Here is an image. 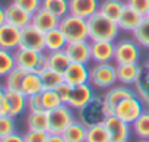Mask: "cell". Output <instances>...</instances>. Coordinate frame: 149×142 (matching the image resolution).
<instances>
[{
  "label": "cell",
  "instance_id": "obj_24",
  "mask_svg": "<svg viewBox=\"0 0 149 142\" xmlns=\"http://www.w3.org/2000/svg\"><path fill=\"white\" fill-rule=\"evenodd\" d=\"M42 91H44V85H42L41 76L38 73H34V72H26V75L22 81L21 92L25 97H31L35 94H41Z\"/></svg>",
  "mask_w": 149,
  "mask_h": 142
},
{
  "label": "cell",
  "instance_id": "obj_14",
  "mask_svg": "<svg viewBox=\"0 0 149 142\" xmlns=\"http://www.w3.org/2000/svg\"><path fill=\"white\" fill-rule=\"evenodd\" d=\"M95 97L94 91H92V85L91 84H82V85H76L72 88L67 106L73 110H81L84 108L92 98Z\"/></svg>",
  "mask_w": 149,
  "mask_h": 142
},
{
  "label": "cell",
  "instance_id": "obj_38",
  "mask_svg": "<svg viewBox=\"0 0 149 142\" xmlns=\"http://www.w3.org/2000/svg\"><path fill=\"white\" fill-rule=\"evenodd\" d=\"M16 132L15 119L10 116H0V139Z\"/></svg>",
  "mask_w": 149,
  "mask_h": 142
},
{
  "label": "cell",
  "instance_id": "obj_40",
  "mask_svg": "<svg viewBox=\"0 0 149 142\" xmlns=\"http://www.w3.org/2000/svg\"><path fill=\"white\" fill-rule=\"evenodd\" d=\"M124 2L129 8L136 10L139 15L146 16V13L149 10V0H124Z\"/></svg>",
  "mask_w": 149,
  "mask_h": 142
},
{
  "label": "cell",
  "instance_id": "obj_25",
  "mask_svg": "<svg viewBox=\"0 0 149 142\" xmlns=\"http://www.w3.org/2000/svg\"><path fill=\"white\" fill-rule=\"evenodd\" d=\"M28 130L48 132V113L47 111H29L26 116Z\"/></svg>",
  "mask_w": 149,
  "mask_h": 142
},
{
  "label": "cell",
  "instance_id": "obj_10",
  "mask_svg": "<svg viewBox=\"0 0 149 142\" xmlns=\"http://www.w3.org/2000/svg\"><path fill=\"white\" fill-rule=\"evenodd\" d=\"M22 48H29L35 51H45V34L40 31L32 24L21 29V45Z\"/></svg>",
  "mask_w": 149,
  "mask_h": 142
},
{
  "label": "cell",
  "instance_id": "obj_48",
  "mask_svg": "<svg viewBox=\"0 0 149 142\" xmlns=\"http://www.w3.org/2000/svg\"><path fill=\"white\" fill-rule=\"evenodd\" d=\"M146 70H149V57H148V60H146V63H145V66H143Z\"/></svg>",
  "mask_w": 149,
  "mask_h": 142
},
{
  "label": "cell",
  "instance_id": "obj_17",
  "mask_svg": "<svg viewBox=\"0 0 149 142\" xmlns=\"http://www.w3.org/2000/svg\"><path fill=\"white\" fill-rule=\"evenodd\" d=\"M100 0H69V13L89 19L100 10Z\"/></svg>",
  "mask_w": 149,
  "mask_h": 142
},
{
  "label": "cell",
  "instance_id": "obj_33",
  "mask_svg": "<svg viewBox=\"0 0 149 142\" xmlns=\"http://www.w3.org/2000/svg\"><path fill=\"white\" fill-rule=\"evenodd\" d=\"M132 34H133V38L136 40V43L142 48L149 50V18L148 16H143L142 22Z\"/></svg>",
  "mask_w": 149,
  "mask_h": 142
},
{
  "label": "cell",
  "instance_id": "obj_3",
  "mask_svg": "<svg viewBox=\"0 0 149 142\" xmlns=\"http://www.w3.org/2000/svg\"><path fill=\"white\" fill-rule=\"evenodd\" d=\"M117 66L110 63H94L89 69V84L100 90H110L117 84Z\"/></svg>",
  "mask_w": 149,
  "mask_h": 142
},
{
  "label": "cell",
  "instance_id": "obj_22",
  "mask_svg": "<svg viewBox=\"0 0 149 142\" xmlns=\"http://www.w3.org/2000/svg\"><path fill=\"white\" fill-rule=\"evenodd\" d=\"M142 19H143L142 15H139L136 10H133L132 8H129L126 5L124 9H123V12H121V15H120V18H118V21H117V24H118L120 31L133 32L139 27V24L142 22Z\"/></svg>",
  "mask_w": 149,
  "mask_h": 142
},
{
  "label": "cell",
  "instance_id": "obj_37",
  "mask_svg": "<svg viewBox=\"0 0 149 142\" xmlns=\"http://www.w3.org/2000/svg\"><path fill=\"white\" fill-rule=\"evenodd\" d=\"M85 142H110V138H108V133H107L104 123L88 127Z\"/></svg>",
  "mask_w": 149,
  "mask_h": 142
},
{
  "label": "cell",
  "instance_id": "obj_28",
  "mask_svg": "<svg viewBox=\"0 0 149 142\" xmlns=\"http://www.w3.org/2000/svg\"><path fill=\"white\" fill-rule=\"evenodd\" d=\"M86 129L88 127L76 119L61 135H63L66 142H85V139H86Z\"/></svg>",
  "mask_w": 149,
  "mask_h": 142
},
{
  "label": "cell",
  "instance_id": "obj_29",
  "mask_svg": "<svg viewBox=\"0 0 149 142\" xmlns=\"http://www.w3.org/2000/svg\"><path fill=\"white\" fill-rule=\"evenodd\" d=\"M133 87H134L136 97H139V100L145 104V107L149 108V70L146 69L143 70L142 76Z\"/></svg>",
  "mask_w": 149,
  "mask_h": 142
},
{
  "label": "cell",
  "instance_id": "obj_47",
  "mask_svg": "<svg viewBox=\"0 0 149 142\" xmlns=\"http://www.w3.org/2000/svg\"><path fill=\"white\" fill-rule=\"evenodd\" d=\"M5 92H6L5 87H3V85H0V103H2V100L5 98Z\"/></svg>",
  "mask_w": 149,
  "mask_h": 142
},
{
  "label": "cell",
  "instance_id": "obj_35",
  "mask_svg": "<svg viewBox=\"0 0 149 142\" xmlns=\"http://www.w3.org/2000/svg\"><path fill=\"white\" fill-rule=\"evenodd\" d=\"M40 76H41L44 90H57V87L64 82L63 73L54 72V70H51V69H47L45 72H42Z\"/></svg>",
  "mask_w": 149,
  "mask_h": 142
},
{
  "label": "cell",
  "instance_id": "obj_43",
  "mask_svg": "<svg viewBox=\"0 0 149 142\" xmlns=\"http://www.w3.org/2000/svg\"><path fill=\"white\" fill-rule=\"evenodd\" d=\"M72 85L70 84H67V82H63V84H60L58 87H57V94L60 95V98H61V101H63V104H67V101H69V97H70V92H72Z\"/></svg>",
  "mask_w": 149,
  "mask_h": 142
},
{
  "label": "cell",
  "instance_id": "obj_45",
  "mask_svg": "<svg viewBox=\"0 0 149 142\" xmlns=\"http://www.w3.org/2000/svg\"><path fill=\"white\" fill-rule=\"evenodd\" d=\"M47 142H66L63 135H56V133H48Z\"/></svg>",
  "mask_w": 149,
  "mask_h": 142
},
{
  "label": "cell",
  "instance_id": "obj_27",
  "mask_svg": "<svg viewBox=\"0 0 149 142\" xmlns=\"http://www.w3.org/2000/svg\"><path fill=\"white\" fill-rule=\"evenodd\" d=\"M47 57H48V69L58 72V73H64V70L70 64V59L64 50L47 53Z\"/></svg>",
  "mask_w": 149,
  "mask_h": 142
},
{
  "label": "cell",
  "instance_id": "obj_6",
  "mask_svg": "<svg viewBox=\"0 0 149 142\" xmlns=\"http://www.w3.org/2000/svg\"><path fill=\"white\" fill-rule=\"evenodd\" d=\"M140 59V45L136 43L134 38H124L116 43L114 51V63H139Z\"/></svg>",
  "mask_w": 149,
  "mask_h": 142
},
{
  "label": "cell",
  "instance_id": "obj_32",
  "mask_svg": "<svg viewBox=\"0 0 149 142\" xmlns=\"http://www.w3.org/2000/svg\"><path fill=\"white\" fill-rule=\"evenodd\" d=\"M41 8L61 19L69 13V0H42Z\"/></svg>",
  "mask_w": 149,
  "mask_h": 142
},
{
  "label": "cell",
  "instance_id": "obj_1",
  "mask_svg": "<svg viewBox=\"0 0 149 142\" xmlns=\"http://www.w3.org/2000/svg\"><path fill=\"white\" fill-rule=\"evenodd\" d=\"M89 41H116L120 28L118 24L101 12H97L88 19Z\"/></svg>",
  "mask_w": 149,
  "mask_h": 142
},
{
  "label": "cell",
  "instance_id": "obj_23",
  "mask_svg": "<svg viewBox=\"0 0 149 142\" xmlns=\"http://www.w3.org/2000/svg\"><path fill=\"white\" fill-rule=\"evenodd\" d=\"M67 44H69V41L60 28H56V29L45 32V53L64 50Z\"/></svg>",
  "mask_w": 149,
  "mask_h": 142
},
{
  "label": "cell",
  "instance_id": "obj_31",
  "mask_svg": "<svg viewBox=\"0 0 149 142\" xmlns=\"http://www.w3.org/2000/svg\"><path fill=\"white\" fill-rule=\"evenodd\" d=\"M132 132L137 139H149V108H145L139 119L132 125Z\"/></svg>",
  "mask_w": 149,
  "mask_h": 142
},
{
  "label": "cell",
  "instance_id": "obj_41",
  "mask_svg": "<svg viewBox=\"0 0 149 142\" xmlns=\"http://www.w3.org/2000/svg\"><path fill=\"white\" fill-rule=\"evenodd\" d=\"M48 132H40V130H26L24 133L25 142H47Z\"/></svg>",
  "mask_w": 149,
  "mask_h": 142
},
{
  "label": "cell",
  "instance_id": "obj_46",
  "mask_svg": "<svg viewBox=\"0 0 149 142\" xmlns=\"http://www.w3.org/2000/svg\"><path fill=\"white\" fill-rule=\"evenodd\" d=\"M6 24V15H5V8L0 6V27Z\"/></svg>",
  "mask_w": 149,
  "mask_h": 142
},
{
  "label": "cell",
  "instance_id": "obj_30",
  "mask_svg": "<svg viewBox=\"0 0 149 142\" xmlns=\"http://www.w3.org/2000/svg\"><path fill=\"white\" fill-rule=\"evenodd\" d=\"M26 75V70H22L19 67H15L12 72H9L5 76V90L6 91H21L22 81Z\"/></svg>",
  "mask_w": 149,
  "mask_h": 142
},
{
  "label": "cell",
  "instance_id": "obj_50",
  "mask_svg": "<svg viewBox=\"0 0 149 142\" xmlns=\"http://www.w3.org/2000/svg\"><path fill=\"white\" fill-rule=\"evenodd\" d=\"M146 16H148V18H149V10H148V13H146Z\"/></svg>",
  "mask_w": 149,
  "mask_h": 142
},
{
  "label": "cell",
  "instance_id": "obj_19",
  "mask_svg": "<svg viewBox=\"0 0 149 142\" xmlns=\"http://www.w3.org/2000/svg\"><path fill=\"white\" fill-rule=\"evenodd\" d=\"M5 15H6V24H10L19 29L25 28L32 21V15L16 6L15 3H10L9 6L5 8Z\"/></svg>",
  "mask_w": 149,
  "mask_h": 142
},
{
  "label": "cell",
  "instance_id": "obj_12",
  "mask_svg": "<svg viewBox=\"0 0 149 142\" xmlns=\"http://www.w3.org/2000/svg\"><path fill=\"white\" fill-rule=\"evenodd\" d=\"M89 66L85 63H76L70 62L67 69L64 70L63 78L64 82L70 84L72 87L82 85V84H89Z\"/></svg>",
  "mask_w": 149,
  "mask_h": 142
},
{
  "label": "cell",
  "instance_id": "obj_2",
  "mask_svg": "<svg viewBox=\"0 0 149 142\" xmlns=\"http://www.w3.org/2000/svg\"><path fill=\"white\" fill-rule=\"evenodd\" d=\"M58 28L63 31L69 43L76 41H86L89 40V29H88V19L74 16L72 13H67L60 19Z\"/></svg>",
  "mask_w": 149,
  "mask_h": 142
},
{
  "label": "cell",
  "instance_id": "obj_49",
  "mask_svg": "<svg viewBox=\"0 0 149 142\" xmlns=\"http://www.w3.org/2000/svg\"><path fill=\"white\" fill-rule=\"evenodd\" d=\"M137 142H149V139H139Z\"/></svg>",
  "mask_w": 149,
  "mask_h": 142
},
{
  "label": "cell",
  "instance_id": "obj_5",
  "mask_svg": "<svg viewBox=\"0 0 149 142\" xmlns=\"http://www.w3.org/2000/svg\"><path fill=\"white\" fill-rule=\"evenodd\" d=\"M48 113V133H56L61 135L74 120V113L73 108H70L67 104H61L60 107L47 111Z\"/></svg>",
  "mask_w": 149,
  "mask_h": 142
},
{
  "label": "cell",
  "instance_id": "obj_39",
  "mask_svg": "<svg viewBox=\"0 0 149 142\" xmlns=\"http://www.w3.org/2000/svg\"><path fill=\"white\" fill-rule=\"evenodd\" d=\"M12 3H15V5L19 6L21 9L26 10L28 13L34 15L38 9H41L42 0H12Z\"/></svg>",
  "mask_w": 149,
  "mask_h": 142
},
{
  "label": "cell",
  "instance_id": "obj_4",
  "mask_svg": "<svg viewBox=\"0 0 149 142\" xmlns=\"http://www.w3.org/2000/svg\"><path fill=\"white\" fill-rule=\"evenodd\" d=\"M107 116L108 114H107L105 107H104L102 95H95L84 108L78 110V120L81 123H84L86 127L104 123Z\"/></svg>",
  "mask_w": 149,
  "mask_h": 142
},
{
  "label": "cell",
  "instance_id": "obj_20",
  "mask_svg": "<svg viewBox=\"0 0 149 142\" xmlns=\"http://www.w3.org/2000/svg\"><path fill=\"white\" fill-rule=\"evenodd\" d=\"M31 24L45 34V32H48V31H51V29L58 28V25H60V18H57V16L53 15L51 12H48V10H45V9L41 8V9H38V10L32 15Z\"/></svg>",
  "mask_w": 149,
  "mask_h": 142
},
{
  "label": "cell",
  "instance_id": "obj_21",
  "mask_svg": "<svg viewBox=\"0 0 149 142\" xmlns=\"http://www.w3.org/2000/svg\"><path fill=\"white\" fill-rule=\"evenodd\" d=\"M5 100L9 107V116L16 119L21 116L25 110H28V97H25L21 91H6L5 92Z\"/></svg>",
  "mask_w": 149,
  "mask_h": 142
},
{
  "label": "cell",
  "instance_id": "obj_9",
  "mask_svg": "<svg viewBox=\"0 0 149 142\" xmlns=\"http://www.w3.org/2000/svg\"><path fill=\"white\" fill-rule=\"evenodd\" d=\"M104 126L107 129L110 142H129L132 135V125L123 122L116 114H110L105 117Z\"/></svg>",
  "mask_w": 149,
  "mask_h": 142
},
{
  "label": "cell",
  "instance_id": "obj_7",
  "mask_svg": "<svg viewBox=\"0 0 149 142\" xmlns=\"http://www.w3.org/2000/svg\"><path fill=\"white\" fill-rule=\"evenodd\" d=\"M130 97H136L134 88H130L127 85H121V84H116L114 87H111L110 90H107V92L102 95L104 98V107L107 114H114L116 107L126 98Z\"/></svg>",
  "mask_w": 149,
  "mask_h": 142
},
{
  "label": "cell",
  "instance_id": "obj_8",
  "mask_svg": "<svg viewBox=\"0 0 149 142\" xmlns=\"http://www.w3.org/2000/svg\"><path fill=\"white\" fill-rule=\"evenodd\" d=\"M145 104L139 100V97H130V98H126L123 100L117 107H116V111L114 114L117 117H120L123 122L129 123V125H133L139 116L145 111Z\"/></svg>",
  "mask_w": 149,
  "mask_h": 142
},
{
  "label": "cell",
  "instance_id": "obj_42",
  "mask_svg": "<svg viewBox=\"0 0 149 142\" xmlns=\"http://www.w3.org/2000/svg\"><path fill=\"white\" fill-rule=\"evenodd\" d=\"M28 111H45L42 107V100H41V94H35L28 97Z\"/></svg>",
  "mask_w": 149,
  "mask_h": 142
},
{
  "label": "cell",
  "instance_id": "obj_26",
  "mask_svg": "<svg viewBox=\"0 0 149 142\" xmlns=\"http://www.w3.org/2000/svg\"><path fill=\"white\" fill-rule=\"evenodd\" d=\"M126 6V2L123 0H102L100 3V10L102 15H105L107 18L113 19V21H118L123 9Z\"/></svg>",
  "mask_w": 149,
  "mask_h": 142
},
{
  "label": "cell",
  "instance_id": "obj_34",
  "mask_svg": "<svg viewBox=\"0 0 149 142\" xmlns=\"http://www.w3.org/2000/svg\"><path fill=\"white\" fill-rule=\"evenodd\" d=\"M15 67H16L15 53L10 50L0 48V78H5Z\"/></svg>",
  "mask_w": 149,
  "mask_h": 142
},
{
  "label": "cell",
  "instance_id": "obj_11",
  "mask_svg": "<svg viewBox=\"0 0 149 142\" xmlns=\"http://www.w3.org/2000/svg\"><path fill=\"white\" fill-rule=\"evenodd\" d=\"M13 53H15L16 67L26 70V72H35L37 67H38V63H40V60H41V57L45 51H35V50L19 47Z\"/></svg>",
  "mask_w": 149,
  "mask_h": 142
},
{
  "label": "cell",
  "instance_id": "obj_36",
  "mask_svg": "<svg viewBox=\"0 0 149 142\" xmlns=\"http://www.w3.org/2000/svg\"><path fill=\"white\" fill-rule=\"evenodd\" d=\"M41 100H42V107L45 111H51L63 104V101L56 90H44L41 92Z\"/></svg>",
  "mask_w": 149,
  "mask_h": 142
},
{
  "label": "cell",
  "instance_id": "obj_44",
  "mask_svg": "<svg viewBox=\"0 0 149 142\" xmlns=\"http://www.w3.org/2000/svg\"><path fill=\"white\" fill-rule=\"evenodd\" d=\"M0 142H25V141H24V135L15 132V133H12V135H9L3 139H0Z\"/></svg>",
  "mask_w": 149,
  "mask_h": 142
},
{
  "label": "cell",
  "instance_id": "obj_18",
  "mask_svg": "<svg viewBox=\"0 0 149 142\" xmlns=\"http://www.w3.org/2000/svg\"><path fill=\"white\" fill-rule=\"evenodd\" d=\"M21 45V29L10 25L3 24L0 27V48L15 51Z\"/></svg>",
  "mask_w": 149,
  "mask_h": 142
},
{
  "label": "cell",
  "instance_id": "obj_13",
  "mask_svg": "<svg viewBox=\"0 0 149 142\" xmlns=\"http://www.w3.org/2000/svg\"><path fill=\"white\" fill-rule=\"evenodd\" d=\"M117 67V84L133 87L139 78L142 76L145 67L140 66L139 63H123V64H116Z\"/></svg>",
  "mask_w": 149,
  "mask_h": 142
},
{
  "label": "cell",
  "instance_id": "obj_15",
  "mask_svg": "<svg viewBox=\"0 0 149 142\" xmlns=\"http://www.w3.org/2000/svg\"><path fill=\"white\" fill-rule=\"evenodd\" d=\"M116 41H91V59L94 63L114 62Z\"/></svg>",
  "mask_w": 149,
  "mask_h": 142
},
{
  "label": "cell",
  "instance_id": "obj_16",
  "mask_svg": "<svg viewBox=\"0 0 149 142\" xmlns=\"http://www.w3.org/2000/svg\"><path fill=\"white\" fill-rule=\"evenodd\" d=\"M64 51L69 56L70 62L85 63V64H89V62H92V59H91V41L89 40L69 43L66 45Z\"/></svg>",
  "mask_w": 149,
  "mask_h": 142
}]
</instances>
